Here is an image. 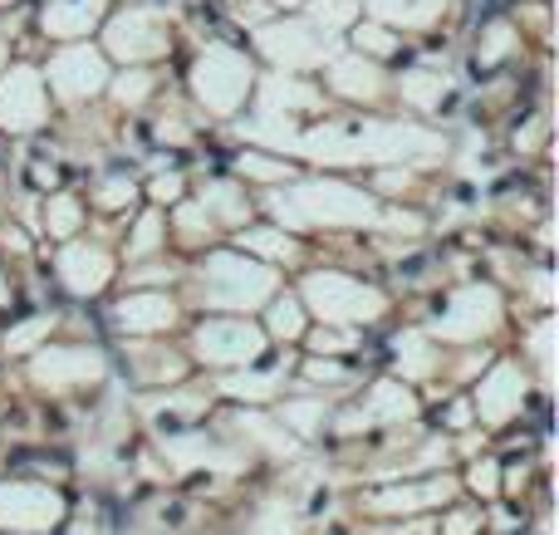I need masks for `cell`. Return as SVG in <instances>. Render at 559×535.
Wrapping results in <instances>:
<instances>
[{"label":"cell","instance_id":"cell-24","mask_svg":"<svg viewBox=\"0 0 559 535\" xmlns=\"http://www.w3.org/2000/svg\"><path fill=\"white\" fill-rule=\"evenodd\" d=\"M241 173L246 177H289V167H280V163H271V157H261V153H246Z\"/></svg>","mask_w":559,"mask_h":535},{"label":"cell","instance_id":"cell-17","mask_svg":"<svg viewBox=\"0 0 559 535\" xmlns=\"http://www.w3.org/2000/svg\"><path fill=\"white\" fill-rule=\"evenodd\" d=\"M280 423H285V428H299V432H314V428H324V403L289 399L285 408H280Z\"/></svg>","mask_w":559,"mask_h":535},{"label":"cell","instance_id":"cell-26","mask_svg":"<svg viewBox=\"0 0 559 535\" xmlns=\"http://www.w3.org/2000/svg\"><path fill=\"white\" fill-rule=\"evenodd\" d=\"M177 197H182V177L177 173L153 177V202H177Z\"/></svg>","mask_w":559,"mask_h":535},{"label":"cell","instance_id":"cell-5","mask_svg":"<svg viewBox=\"0 0 559 535\" xmlns=\"http://www.w3.org/2000/svg\"><path fill=\"white\" fill-rule=\"evenodd\" d=\"M197 354L206 364H222V369H236V364H255L265 354V330L246 320H206L197 330Z\"/></svg>","mask_w":559,"mask_h":535},{"label":"cell","instance_id":"cell-10","mask_svg":"<svg viewBox=\"0 0 559 535\" xmlns=\"http://www.w3.org/2000/svg\"><path fill=\"white\" fill-rule=\"evenodd\" d=\"M521 403H525V379H521V369H496L491 379L476 389V413H481L486 423H506V418H515L521 413Z\"/></svg>","mask_w":559,"mask_h":535},{"label":"cell","instance_id":"cell-18","mask_svg":"<svg viewBox=\"0 0 559 535\" xmlns=\"http://www.w3.org/2000/svg\"><path fill=\"white\" fill-rule=\"evenodd\" d=\"M49 314H35V320H25V324H15V330L5 334V349L10 354H29V349H39V340L49 334Z\"/></svg>","mask_w":559,"mask_h":535},{"label":"cell","instance_id":"cell-25","mask_svg":"<svg viewBox=\"0 0 559 535\" xmlns=\"http://www.w3.org/2000/svg\"><path fill=\"white\" fill-rule=\"evenodd\" d=\"M147 88H153V79H147V74L118 79V98H123V104H143V98H147Z\"/></svg>","mask_w":559,"mask_h":535},{"label":"cell","instance_id":"cell-23","mask_svg":"<svg viewBox=\"0 0 559 535\" xmlns=\"http://www.w3.org/2000/svg\"><path fill=\"white\" fill-rule=\"evenodd\" d=\"M138 197V182L133 177H108L104 187H98V206H128Z\"/></svg>","mask_w":559,"mask_h":535},{"label":"cell","instance_id":"cell-7","mask_svg":"<svg viewBox=\"0 0 559 535\" xmlns=\"http://www.w3.org/2000/svg\"><path fill=\"white\" fill-rule=\"evenodd\" d=\"M59 281H64L69 295H98L108 281H114V255L104 251V246H64V255H59Z\"/></svg>","mask_w":559,"mask_h":535},{"label":"cell","instance_id":"cell-27","mask_svg":"<svg viewBox=\"0 0 559 535\" xmlns=\"http://www.w3.org/2000/svg\"><path fill=\"white\" fill-rule=\"evenodd\" d=\"M10 300V285H5V275H0V305H5Z\"/></svg>","mask_w":559,"mask_h":535},{"label":"cell","instance_id":"cell-3","mask_svg":"<svg viewBox=\"0 0 559 535\" xmlns=\"http://www.w3.org/2000/svg\"><path fill=\"white\" fill-rule=\"evenodd\" d=\"M305 300L314 305V314L324 324H373L378 314L388 310V300L373 290V285L354 281V275H338V271H324V275H309L305 281Z\"/></svg>","mask_w":559,"mask_h":535},{"label":"cell","instance_id":"cell-12","mask_svg":"<svg viewBox=\"0 0 559 535\" xmlns=\"http://www.w3.org/2000/svg\"><path fill=\"white\" fill-rule=\"evenodd\" d=\"M104 84V69H98L94 55H64L55 64V88L64 98H84V94H98Z\"/></svg>","mask_w":559,"mask_h":535},{"label":"cell","instance_id":"cell-15","mask_svg":"<svg viewBox=\"0 0 559 535\" xmlns=\"http://www.w3.org/2000/svg\"><path fill=\"white\" fill-rule=\"evenodd\" d=\"M397 364H403L407 379H427L437 369V349L423 334H407V340H397Z\"/></svg>","mask_w":559,"mask_h":535},{"label":"cell","instance_id":"cell-9","mask_svg":"<svg viewBox=\"0 0 559 535\" xmlns=\"http://www.w3.org/2000/svg\"><path fill=\"white\" fill-rule=\"evenodd\" d=\"M114 324L123 334H163L177 324V305L163 290H133L114 305Z\"/></svg>","mask_w":559,"mask_h":535},{"label":"cell","instance_id":"cell-22","mask_svg":"<svg viewBox=\"0 0 559 535\" xmlns=\"http://www.w3.org/2000/svg\"><path fill=\"white\" fill-rule=\"evenodd\" d=\"M348 344H354V330H344V324H324V330L309 340V349H314L319 359H334V354H348Z\"/></svg>","mask_w":559,"mask_h":535},{"label":"cell","instance_id":"cell-14","mask_svg":"<svg viewBox=\"0 0 559 535\" xmlns=\"http://www.w3.org/2000/svg\"><path fill=\"white\" fill-rule=\"evenodd\" d=\"M84 226V202L74 192H55L45 206V231L49 236H74Z\"/></svg>","mask_w":559,"mask_h":535},{"label":"cell","instance_id":"cell-4","mask_svg":"<svg viewBox=\"0 0 559 535\" xmlns=\"http://www.w3.org/2000/svg\"><path fill=\"white\" fill-rule=\"evenodd\" d=\"M108 359L94 344H45V349L29 359V379L49 393H74L88 383H104Z\"/></svg>","mask_w":559,"mask_h":535},{"label":"cell","instance_id":"cell-11","mask_svg":"<svg viewBox=\"0 0 559 535\" xmlns=\"http://www.w3.org/2000/svg\"><path fill=\"white\" fill-rule=\"evenodd\" d=\"M413 413H417V403L403 383H373L368 399L344 418V428H354V423H364V428H373V423H403V418H413Z\"/></svg>","mask_w":559,"mask_h":535},{"label":"cell","instance_id":"cell-13","mask_svg":"<svg viewBox=\"0 0 559 535\" xmlns=\"http://www.w3.org/2000/svg\"><path fill=\"white\" fill-rule=\"evenodd\" d=\"M202 212L222 226H241L246 212H251V202H246V192L231 187V182H206L202 187Z\"/></svg>","mask_w":559,"mask_h":535},{"label":"cell","instance_id":"cell-19","mask_svg":"<svg viewBox=\"0 0 559 535\" xmlns=\"http://www.w3.org/2000/svg\"><path fill=\"white\" fill-rule=\"evenodd\" d=\"M241 251H261V255H275V261H285L295 246H289L285 231H271V226H261V231H246L241 236Z\"/></svg>","mask_w":559,"mask_h":535},{"label":"cell","instance_id":"cell-16","mask_svg":"<svg viewBox=\"0 0 559 535\" xmlns=\"http://www.w3.org/2000/svg\"><path fill=\"white\" fill-rule=\"evenodd\" d=\"M222 389L231 393V399H251V403H265V399H271V393L280 389V379H275V373H231V379H226Z\"/></svg>","mask_w":559,"mask_h":535},{"label":"cell","instance_id":"cell-8","mask_svg":"<svg viewBox=\"0 0 559 535\" xmlns=\"http://www.w3.org/2000/svg\"><path fill=\"white\" fill-rule=\"evenodd\" d=\"M491 320H496V295L481 290V285H472V290H462L442 314H437L432 330L447 334V340H476Z\"/></svg>","mask_w":559,"mask_h":535},{"label":"cell","instance_id":"cell-21","mask_svg":"<svg viewBox=\"0 0 559 535\" xmlns=\"http://www.w3.org/2000/svg\"><path fill=\"white\" fill-rule=\"evenodd\" d=\"M299 330H305L299 300H289V295H285V300H275V305H271V334H275V340H295Z\"/></svg>","mask_w":559,"mask_h":535},{"label":"cell","instance_id":"cell-1","mask_svg":"<svg viewBox=\"0 0 559 535\" xmlns=\"http://www.w3.org/2000/svg\"><path fill=\"white\" fill-rule=\"evenodd\" d=\"M275 275L246 251H216L202 265V300L212 310H251V305L271 300Z\"/></svg>","mask_w":559,"mask_h":535},{"label":"cell","instance_id":"cell-6","mask_svg":"<svg viewBox=\"0 0 559 535\" xmlns=\"http://www.w3.org/2000/svg\"><path fill=\"white\" fill-rule=\"evenodd\" d=\"M45 84H39L35 69H10V79L0 84V128L10 133H35L45 123Z\"/></svg>","mask_w":559,"mask_h":535},{"label":"cell","instance_id":"cell-20","mask_svg":"<svg viewBox=\"0 0 559 535\" xmlns=\"http://www.w3.org/2000/svg\"><path fill=\"white\" fill-rule=\"evenodd\" d=\"M163 246H167L163 216H157V212H147L143 222H138V236H133V246H128V255H153V251H163Z\"/></svg>","mask_w":559,"mask_h":535},{"label":"cell","instance_id":"cell-2","mask_svg":"<svg viewBox=\"0 0 559 535\" xmlns=\"http://www.w3.org/2000/svg\"><path fill=\"white\" fill-rule=\"evenodd\" d=\"M280 216H289L295 226H364L378 216L373 197L368 192H354V187H338V182H324V187H299L289 197H275Z\"/></svg>","mask_w":559,"mask_h":535}]
</instances>
